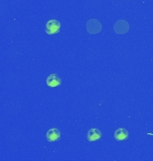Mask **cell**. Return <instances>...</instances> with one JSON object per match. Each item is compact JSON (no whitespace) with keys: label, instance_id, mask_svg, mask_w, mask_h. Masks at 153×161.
Wrapping results in <instances>:
<instances>
[{"label":"cell","instance_id":"6da1fadb","mask_svg":"<svg viewBox=\"0 0 153 161\" xmlns=\"http://www.w3.org/2000/svg\"><path fill=\"white\" fill-rule=\"evenodd\" d=\"M61 28V24L57 20H50L46 25V31L48 35H53L57 33Z\"/></svg>","mask_w":153,"mask_h":161},{"label":"cell","instance_id":"277c9868","mask_svg":"<svg viewBox=\"0 0 153 161\" xmlns=\"http://www.w3.org/2000/svg\"><path fill=\"white\" fill-rule=\"evenodd\" d=\"M47 84L48 86L51 87V88H55V87H58L61 85L62 80L60 76L57 74H52L48 78H47Z\"/></svg>","mask_w":153,"mask_h":161},{"label":"cell","instance_id":"5b68a950","mask_svg":"<svg viewBox=\"0 0 153 161\" xmlns=\"http://www.w3.org/2000/svg\"><path fill=\"white\" fill-rule=\"evenodd\" d=\"M60 137H61V132L57 128H52L47 132V140L49 142H54L56 141H58Z\"/></svg>","mask_w":153,"mask_h":161},{"label":"cell","instance_id":"3957f363","mask_svg":"<svg viewBox=\"0 0 153 161\" xmlns=\"http://www.w3.org/2000/svg\"><path fill=\"white\" fill-rule=\"evenodd\" d=\"M114 30L118 34H124L129 31V24L125 20H120L114 25Z\"/></svg>","mask_w":153,"mask_h":161},{"label":"cell","instance_id":"7a4b0ae2","mask_svg":"<svg viewBox=\"0 0 153 161\" xmlns=\"http://www.w3.org/2000/svg\"><path fill=\"white\" fill-rule=\"evenodd\" d=\"M86 27H87L88 31L90 33H91V34L99 33L102 29L101 24L96 19H91V20H89V22L86 24Z\"/></svg>","mask_w":153,"mask_h":161},{"label":"cell","instance_id":"52a82bcc","mask_svg":"<svg viewBox=\"0 0 153 161\" xmlns=\"http://www.w3.org/2000/svg\"><path fill=\"white\" fill-rule=\"evenodd\" d=\"M102 133L101 132L97 129V128H91V130L88 132V136H87V139L88 141L90 142H95L97 140H99L101 138Z\"/></svg>","mask_w":153,"mask_h":161},{"label":"cell","instance_id":"8992f818","mask_svg":"<svg viewBox=\"0 0 153 161\" xmlns=\"http://www.w3.org/2000/svg\"><path fill=\"white\" fill-rule=\"evenodd\" d=\"M114 137L116 141H125L129 137V132L125 128H118L114 133Z\"/></svg>","mask_w":153,"mask_h":161}]
</instances>
